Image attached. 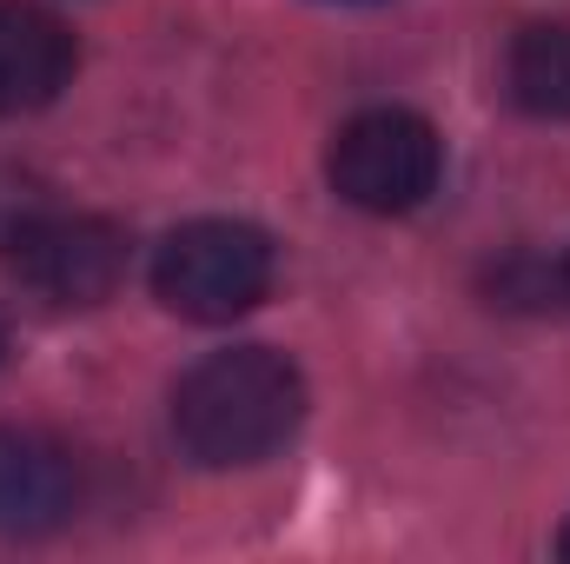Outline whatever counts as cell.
I'll return each instance as SVG.
<instances>
[{"label":"cell","instance_id":"6da1fadb","mask_svg":"<svg viewBox=\"0 0 570 564\" xmlns=\"http://www.w3.org/2000/svg\"><path fill=\"white\" fill-rule=\"evenodd\" d=\"M298 419H305V379L273 346L213 352L173 386V438L206 471L273 458L298 431Z\"/></svg>","mask_w":570,"mask_h":564},{"label":"cell","instance_id":"7a4b0ae2","mask_svg":"<svg viewBox=\"0 0 570 564\" xmlns=\"http://www.w3.org/2000/svg\"><path fill=\"white\" fill-rule=\"evenodd\" d=\"M273 240L246 220H193L153 253V292L193 325H226L273 292Z\"/></svg>","mask_w":570,"mask_h":564},{"label":"cell","instance_id":"3957f363","mask_svg":"<svg viewBox=\"0 0 570 564\" xmlns=\"http://www.w3.org/2000/svg\"><path fill=\"white\" fill-rule=\"evenodd\" d=\"M325 173H332V193L358 213H412L438 193L444 140L425 114L372 107V114L338 127V140L325 153Z\"/></svg>","mask_w":570,"mask_h":564},{"label":"cell","instance_id":"277c9868","mask_svg":"<svg viewBox=\"0 0 570 564\" xmlns=\"http://www.w3.org/2000/svg\"><path fill=\"white\" fill-rule=\"evenodd\" d=\"M13 273L40 305H100L127 280V233L114 220L94 213H60V220H33L13 240Z\"/></svg>","mask_w":570,"mask_h":564},{"label":"cell","instance_id":"5b68a950","mask_svg":"<svg viewBox=\"0 0 570 564\" xmlns=\"http://www.w3.org/2000/svg\"><path fill=\"white\" fill-rule=\"evenodd\" d=\"M80 505V471L47 431L0 425V538H40Z\"/></svg>","mask_w":570,"mask_h":564},{"label":"cell","instance_id":"8992f818","mask_svg":"<svg viewBox=\"0 0 570 564\" xmlns=\"http://www.w3.org/2000/svg\"><path fill=\"white\" fill-rule=\"evenodd\" d=\"M73 80V33L27 0H0V120L40 114Z\"/></svg>","mask_w":570,"mask_h":564},{"label":"cell","instance_id":"52a82bcc","mask_svg":"<svg viewBox=\"0 0 570 564\" xmlns=\"http://www.w3.org/2000/svg\"><path fill=\"white\" fill-rule=\"evenodd\" d=\"M504 87L531 120H570V20H531L511 40Z\"/></svg>","mask_w":570,"mask_h":564},{"label":"cell","instance_id":"ba28073f","mask_svg":"<svg viewBox=\"0 0 570 564\" xmlns=\"http://www.w3.org/2000/svg\"><path fill=\"white\" fill-rule=\"evenodd\" d=\"M0 366H7V319H0Z\"/></svg>","mask_w":570,"mask_h":564},{"label":"cell","instance_id":"9c48e42d","mask_svg":"<svg viewBox=\"0 0 570 564\" xmlns=\"http://www.w3.org/2000/svg\"><path fill=\"white\" fill-rule=\"evenodd\" d=\"M338 7H372V0H338Z\"/></svg>","mask_w":570,"mask_h":564},{"label":"cell","instance_id":"30bf717a","mask_svg":"<svg viewBox=\"0 0 570 564\" xmlns=\"http://www.w3.org/2000/svg\"><path fill=\"white\" fill-rule=\"evenodd\" d=\"M564 558H570V532H564Z\"/></svg>","mask_w":570,"mask_h":564},{"label":"cell","instance_id":"8fae6325","mask_svg":"<svg viewBox=\"0 0 570 564\" xmlns=\"http://www.w3.org/2000/svg\"><path fill=\"white\" fill-rule=\"evenodd\" d=\"M564 285H570V260H564Z\"/></svg>","mask_w":570,"mask_h":564}]
</instances>
